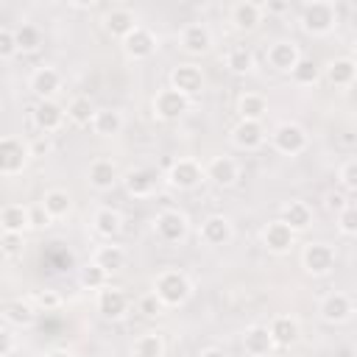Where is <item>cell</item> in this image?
I'll use <instances>...</instances> for the list:
<instances>
[{
	"instance_id": "obj_54",
	"label": "cell",
	"mask_w": 357,
	"mask_h": 357,
	"mask_svg": "<svg viewBox=\"0 0 357 357\" xmlns=\"http://www.w3.org/2000/svg\"><path fill=\"white\" fill-rule=\"evenodd\" d=\"M45 357H75L73 351H67V349H50Z\"/></svg>"
},
{
	"instance_id": "obj_15",
	"label": "cell",
	"mask_w": 357,
	"mask_h": 357,
	"mask_svg": "<svg viewBox=\"0 0 357 357\" xmlns=\"http://www.w3.org/2000/svg\"><path fill=\"white\" fill-rule=\"evenodd\" d=\"M259 240H262V248H265L268 254H273V257H284V254H290V251L296 248L298 234H296L287 223H282V220L276 218V220H268V223L262 226Z\"/></svg>"
},
{
	"instance_id": "obj_3",
	"label": "cell",
	"mask_w": 357,
	"mask_h": 357,
	"mask_svg": "<svg viewBox=\"0 0 357 357\" xmlns=\"http://www.w3.org/2000/svg\"><path fill=\"white\" fill-rule=\"evenodd\" d=\"M151 229H153V237L162 243V245H181L187 237H190V215L184 209H176V206H165L153 215L151 220Z\"/></svg>"
},
{
	"instance_id": "obj_40",
	"label": "cell",
	"mask_w": 357,
	"mask_h": 357,
	"mask_svg": "<svg viewBox=\"0 0 357 357\" xmlns=\"http://www.w3.org/2000/svg\"><path fill=\"white\" fill-rule=\"evenodd\" d=\"M287 75H290V81H293L296 86H301V89H310V86H315V84L321 81V67L315 64V59H310V56H301V59L296 61V67H293Z\"/></svg>"
},
{
	"instance_id": "obj_39",
	"label": "cell",
	"mask_w": 357,
	"mask_h": 357,
	"mask_svg": "<svg viewBox=\"0 0 357 357\" xmlns=\"http://www.w3.org/2000/svg\"><path fill=\"white\" fill-rule=\"evenodd\" d=\"M95 109H98V106L92 103V98H89V95H75V98H70V100H67V106H64L67 120H70L73 126H78V128H84V126H89V123H92Z\"/></svg>"
},
{
	"instance_id": "obj_31",
	"label": "cell",
	"mask_w": 357,
	"mask_h": 357,
	"mask_svg": "<svg viewBox=\"0 0 357 357\" xmlns=\"http://www.w3.org/2000/svg\"><path fill=\"white\" fill-rule=\"evenodd\" d=\"M39 206L50 215V220H64V218H70V215H73L75 201H73V195H70L64 187H50V190H45V192H42Z\"/></svg>"
},
{
	"instance_id": "obj_7",
	"label": "cell",
	"mask_w": 357,
	"mask_h": 357,
	"mask_svg": "<svg viewBox=\"0 0 357 357\" xmlns=\"http://www.w3.org/2000/svg\"><path fill=\"white\" fill-rule=\"evenodd\" d=\"M95 310L103 321H123L134 310V298L123 287L109 282L106 287L95 290Z\"/></svg>"
},
{
	"instance_id": "obj_25",
	"label": "cell",
	"mask_w": 357,
	"mask_h": 357,
	"mask_svg": "<svg viewBox=\"0 0 357 357\" xmlns=\"http://www.w3.org/2000/svg\"><path fill=\"white\" fill-rule=\"evenodd\" d=\"M137 25H139V17H137V11L128 8V6H112V8H106L103 17H100V28H103L112 39H126Z\"/></svg>"
},
{
	"instance_id": "obj_44",
	"label": "cell",
	"mask_w": 357,
	"mask_h": 357,
	"mask_svg": "<svg viewBox=\"0 0 357 357\" xmlns=\"http://www.w3.org/2000/svg\"><path fill=\"white\" fill-rule=\"evenodd\" d=\"M134 310H137L142 318H151V321L165 315V304L156 298L153 290H145L142 296H137V298H134Z\"/></svg>"
},
{
	"instance_id": "obj_28",
	"label": "cell",
	"mask_w": 357,
	"mask_h": 357,
	"mask_svg": "<svg viewBox=\"0 0 357 357\" xmlns=\"http://www.w3.org/2000/svg\"><path fill=\"white\" fill-rule=\"evenodd\" d=\"M89 128H92L98 137H103V139H114V137H120L123 128H126V114H123L120 109H114V106H100V109H95Z\"/></svg>"
},
{
	"instance_id": "obj_20",
	"label": "cell",
	"mask_w": 357,
	"mask_h": 357,
	"mask_svg": "<svg viewBox=\"0 0 357 357\" xmlns=\"http://www.w3.org/2000/svg\"><path fill=\"white\" fill-rule=\"evenodd\" d=\"M120 47H123L126 59H131V61H145V59H151V56L159 50V36H156L151 28L137 25L126 39H120Z\"/></svg>"
},
{
	"instance_id": "obj_16",
	"label": "cell",
	"mask_w": 357,
	"mask_h": 357,
	"mask_svg": "<svg viewBox=\"0 0 357 357\" xmlns=\"http://www.w3.org/2000/svg\"><path fill=\"white\" fill-rule=\"evenodd\" d=\"M28 162H31L28 142H22L20 137H0V176L11 178L25 173Z\"/></svg>"
},
{
	"instance_id": "obj_18",
	"label": "cell",
	"mask_w": 357,
	"mask_h": 357,
	"mask_svg": "<svg viewBox=\"0 0 357 357\" xmlns=\"http://www.w3.org/2000/svg\"><path fill=\"white\" fill-rule=\"evenodd\" d=\"M31 120H33V126H36L39 134L50 137V134H56V131L64 128L67 112H64V106H61L56 98H50V100H36L33 109H31Z\"/></svg>"
},
{
	"instance_id": "obj_46",
	"label": "cell",
	"mask_w": 357,
	"mask_h": 357,
	"mask_svg": "<svg viewBox=\"0 0 357 357\" xmlns=\"http://www.w3.org/2000/svg\"><path fill=\"white\" fill-rule=\"evenodd\" d=\"M22 251H25V234H6V231H0V257L14 259V257H22Z\"/></svg>"
},
{
	"instance_id": "obj_30",
	"label": "cell",
	"mask_w": 357,
	"mask_h": 357,
	"mask_svg": "<svg viewBox=\"0 0 357 357\" xmlns=\"http://www.w3.org/2000/svg\"><path fill=\"white\" fill-rule=\"evenodd\" d=\"M240 346L248 357H268L273 354V340L268 335V326L265 324H251L243 329V337H240Z\"/></svg>"
},
{
	"instance_id": "obj_53",
	"label": "cell",
	"mask_w": 357,
	"mask_h": 357,
	"mask_svg": "<svg viewBox=\"0 0 357 357\" xmlns=\"http://www.w3.org/2000/svg\"><path fill=\"white\" fill-rule=\"evenodd\" d=\"M198 357H229L220 346H206V349H201V354Z\"/></svg>"
},
{
	"instance_id": "obj_4",
	"label": "cell",
	"mask_w": 357,
	"mask_h": 357,
	"mask_svg": "<svg viewBox=\"0 0 357 357\" xmlns=\"http://www.w3.org/2000/svg\"><path fill=\"white\" fill-rule=\"evenodd\" d=\"M298 262H301V271L307 276L324 279L337 268V248L332 243H326V240H310V243L301 245Z\"/></svg>"
},
{
	"instance_id": "obj_10",
	"label": "cell",
	"mask_w": 357,
	"mask_h": 357,
	"mask_svg": "<svg viewBox=\"0 0 357 357\" xmlns=\"http://www.w3.org/2000/svg\"><path fill=\"white\" fill-rule=\"evenodd\" d=\"M167 81H170V84H167L170 89L181 92V95L190 98V100H195V98L204 92V86H206V75H204V70H201L195 61H178V64L170 70Z\"/></svg>"
},
{
	"instance_id": "obj_35",
	"label": "cell",
	"mask_w": 357,
	"mask_h": 357,
	"mask_svg": "<svg viewBox=\"0 0 357 357\" xmlns=\"http://www.w3.org/2000/svg\"><path fill=\"white\" fill-rule=\"evenodd\" d=\"M165 354H167V343L159 329H145L131 343V357H165Z\"/></svg>"
},
{
	"instance_id": "obj_45",
	"label": "cell",
	"mask_w": 357,
	"mask_h": 357,
	"mask_svg": "<svg viewBox=\"0 0 357 357\" xmlns=\"http://www.w3.org/2000/svg\"><path fill=\"white\" fill-rule=\"evenodd\" d=\"M335 229L340 237H354L357 234V206L346 204L340 212H335Z\"/></svg>"
},
{
	"instance_id": "obj_6",
	"label": "cell",
	"mask_w": 357,
	"mask_h": 357,
	"mask_svg": "<svg viewBox=\"0 0 357 357\" xmlns=\"http://www.w3.org/2000/svg\"><path fill=\"white\" fill-rule=\"evenodd\" d=\"M162 181L170 187V190H178V192H192L198 190L206 176H204V165L195 159V156H178L167 165V170L162 173Z\"/></svg>"
},
{
	"instance_id": "obj_37",
	"label": "cell",
	"mask_w": 357,
	"mask_h": 357,
	"mask_svg": "<svg viewBox=\"0 0 357 357\" xmlns=\"http://www.w3.org/2000/svg\"><path fill=\"white\" fill-rule=\"evenodd\" d=\"M14 39H17V50H20L22 56H28V53H36V50L45 45V31H42L36 22L22 20V22L14 28Z\"/></svg>"
},
{
	"instance_id": "obj_19",
	"label": "cell",
	"mask_w": 357,
	"mask_h": 357,
	"mask_svg": "<svg viewBox=\"0 0 357 357\" xmlns=\"http://www.w3.org/2000/svg\"><path fill=\"white\" fill-rule=\"evenodd\" d=\"M265 326L273 340V349H293L301 340V321L293 312H276Z\"/></svg>"
},
{
	"instance_id": "obj_23",
	"label": "cell",
	"mask_w": 357,
	"mask_h": 357,
	"mask_svg": "<svg viewBox=\"0 0 357 357\" xmlns=\"http://www.w3.org/2000/svg\"><path fill=\"white\" fill-rule=\"evenodd\" d=\"M229 142L237 151H259L268 142V128L265 123H254V120H237L229 128Z\"/></svg>"
},
{
	"instance_id": "obj_5",
	"label": "cell",
	"mask_w": 357,
	"mask_h": 357,
	"mask_svg": "<svg viewBox=\"0 0 357 357\" xmlns=\"http://www.w3.org/2000/svg\"><path fill=\"white\" fill-rule=\"evenodd\" d=\"M268 139H271V148L282 156H301L307 148H310V134L301 123L296 120H279L271 131H268Z\"/></svg>"
},
{
	"instance_id": "obj_22",
	"label": "cell",
	"mask_w": 357,
	"mask_h": 357,
	"mask_svg": "<svg viewBox=\"0 0 357 357\" xmlns=\"http://www.w3.org/2000/svg\"><path fill=\"white\" fill-rule=\"evenodd\" d=\"M301 59V47L296 39H273L268 47H265V64L273 70V73H290L296 67V61Z\"/></svg>"
},
{
	"instance_id": "obj_24",
	"label": "cell",
	"mask_w": 357,
	"mask_h": 357,
	"mask_svg": "<svg viewBox=\"0 0 357 357\" xmlns=\"http://www.w3.org/2000/svg\"><path fill=\"white\" fill-rule=\"evenodd\" d=\"M0 318L8 329H31L39 318V310L31 304L28 296H17V298H8L0 307Z\"/></svg>"
},
{
	"instance_id": "obj_36",
	"label": "cell",
	"mask_w": 357,
	"mask_h": 357,
	"mask_svg": "<svg viewBox=\"0 0 357 357\" xmlns=\"http://www.w3.org/2000/svg\"><path fill=\"white\" fill-rule=\"evenodd\" d=\"M237 114H240V120L262 123L268 117V98L262 92H240L237 95Z\"/></svg>"
},
{
	"instance_id": "obj_27",
	"label": "cell",
	"mask_w": 357,
	"mask_h": 357,
	"mask_svg": "<svg viewBox=\"0 0 357 357\" xmlns=\"http://www.w3.org/2000/svg\"><path fill=\"white\" fill-rule=\"evenodd\" d=\"M279 220L287 223L296 234H301V231H307V229L315 223V209H312L307 201H301V198H290V201L282 204Z\"/></svg>"
},
{
	"instance_id": "obj_21",
	"label": "cell",
	"mask_w": 357,
	"mask_h": 357,
	"mask_svg": "<svg viewBox=\"0 0 357 357\" xmlns=\"http://www.w3.org/2000/svg\"><path fill=\"white\" fill-rule=\"evenodd\" d=\"M240 162L234 159V156H229V153H218V156H212L206 165H204V176H206V181H212L215 187H220V190H229V187H234L237 181H240Z\"/></svg>"
},
{
	"instance_id": "obj_14",
	"label": "cell",
	"mask_w": 357,
	"mask_h": 357,
	"mask_svg": "<svg viewBox=\"0 0 357 357\" xmlns=\"http://www.w3.org/2000/svg\"><path fill=\"white\" fill-rule=\"evenodd\" d=\"M84 176H86V184H89V190H95V192H109V190H114L117 184H120V165L112 159V156H95L89 165H86V170H84Z\"/></svg>"
},
{
	"instance_id": "obj_42",
	"label": "cell",
	"mask_w": 357,
	"mask_h": 357,
	"mask_svg": "<svg viewBox=\"0 0 357 357\" xmlns=\"http://www.w3.org/2000/svg\"><path fill=\"white\" fill-rule=\"evenodd\" d=\"M337 187H340V192L346 198H351L357 192V159L354 156L340 162V167H337Z\"/></svg>"
},
{
	"instance_id": "obj_52",
	"label": "cell",
	"mask_w": 357,
	"mask_h": 357,
	"mask_svg": "<svg viewBox=\"0 0 357 357\" xmlns=\"http://www.w3.org/2000/svg\"><path fill=\"white\" fill-rule=\"evenodd\" d=\"M346 204H351V201H349L343 192H329V195H326V209H329V212H340Z\"/></svg>"
},
{
	"instance_id": "obj_41",
	"label": "cell",
	"mask_w": 357,
	"mask_h": 357,
	"mask_svg": "<svg viewBox=\"0 0 357 357\" xmlns=\"http://www.w3.org/2000/svg\"><path fill=\"white\" fill-rule=\"evenodd\" d=\"M109 273L100 268V265H95L92 259L86 262V265H81V271H78V284L84 287V290H100V287H106L109 284Z\"/></svg>"
},
{
	"instance_id": "obj_50",
	"label": "cell",
	"mask_w": 357,
	"mask_h": 357,
	"mask_svg": "<svg viewBox=\"0 0 357 357\" xmlns=\"http://www.w3.org/2000/svg\"><path fill=\"white\" fill-rule=\"evenodd\" d=\"M14 349H17V340H14L11 329L8 326H0V357H8Z\"/></svg>"
},
{
	"instance_id": "obj_11",
	"label": "cell",
	"mask_w": 357,
	"mask_h": 357,
	"mask_svg": "<svg viewBox=\"0 0 357 357\" xmlns=\"http://www.w3.org/2000/svg\"><path fill=\"white\" fill-rule=\"evenodd\" d=\"M318 318L329 326H340L349 324L354 318V298L343 290H329L321 301H318Z\"/></svg>"
},
{
	"instance_id": "obj_47",
	"label": "cell",
	"mask_w": 357,
	"mask_h": 357,
	"mask_svg": "<svg viewBox=\"0 0 357 357\" xmlns=\"http://www.w3.org/2000/svg\"><path fill=\"white\" fill-rule=\"evenodd\" d=\"M14 56H20L17 39H14V28L0 25V61H8V59H14Z\"/></svg>"
},
{
	"instance_id": "obj_32",
	"label": "cell",
	"mask_w": 357,
	"mask_h": 357,
	"mask_svg": "<svg viewBox=\"0 0 357 357\" xmlns=\"http://www.w3.org/2000/svg\"><path fill=\"white\" fill-rule=\"evenodd\" d=\"M92 262L100 265V268L112 276V273H117V271L126 268V262H128V251H126L123 245H117L114 240H106L103 245H98V248L92 251Z\"/></svg>"
},
{
	"instance_id": "obj_2",
	"label": "cell",
	"mask_w": 357,
	"mask_h": 357,
	"mask_svg": "<svg viewBox=\"0 0 357 357\" xmlns=\"http://www.w3.org/2000/svg\"><path fill=\"white\" fill-rule=\"evenodd\" d=\"M151 290H153L156 298L165 304V310H170V307H184V304L192 298L195 284H192V279H190L181 268H162V271L153 276Z\"/></svg>"
},
{
	"instance_id": "obj_49",
	"label": "cell",
	"mask_w": 357,
	"mask_h": 357,
	"mask_svg": "<svg viewBox=\"0 0 357 357\" xmlns=\"http://www.w3.org/2000/svg\"><path fill=\"white\" fill-rule=\"evenodd\" d=\"M53 220H50V215L36 204V206H31V229H47Z\"/></svg>"
},
{
	"instance_id": "obj_48",
	"label": "cell",
	"mask_w": 357,
	"mask_h": 357,
	"mask_svg": "<svg viewBox=\"0 0 357 357\" xmlns=\"http://www.w3.org/2000/svg\"><path fill=\"white\" fill-rule=\"evenodd\" d=\"M50 151H53V142H50L45 134H39L36 139L28 142V153H31V159H45V156H50Z\"/></svg>"
},
{
	"instance_id": "obj_9",
	"label": "cell",
	"mask_w": 357,
	"mask_h": 357,
	"mask_svg": "<svg viewBox=\"0 0 357 357\" xmlns=\"http://www.w3.org/2000/svg\"><path fill=\"white\" fill-rule=\"evenodd\" d=\"M120 184L126 187V192L131 198H151L159 192V187L165 184L162 181V173L151 165H137V167H128L123 176H120Z\"/></svg>"
},
{
	"instance_id": "obj_12",
	"label": "cell",
	"mask_w": 357,
	"mask_h": 357,
	"mask_svg": "<svg viewBox=\"0 0 357 357\" xmlns=\"http://www.w3.org/2000/svg\"><path fill=\"white\" fill-rule=\"evenodd\" d=\"M198 240L206 245V248H223L234 240V223L229 215L223 212H212L201 220L198 226Z\"/></svg>"
},
{
	"instance_id": "obj_34",
	"label": "cell",
	"mask_w": 357,
	"mask_h": 357,
	"mask_svg": "<svg viewBox=\"0 0 357 357\" xmlns=\"http://www.w3.org/2000/svg\"><path fill=\"white\" fill-rule=\"evenodd\" d=\"M92 231L103 240H114L123 231V215L114 206H98L92 212Z\"/></svg>"
},
{
	"instance_id": "obj_29",
	"label": "cell",
	"mask_w": 357,
	"mask_h": 357,
	"mask_svg": "<svg viewBox=\"0 0 357 357\" xmlns=\"http://www.w3.org/2000/svg\"><path fill=\"white\" fill-rule=\"evenodd\" d=\"M321 78H326L335 89H351L357 81V64L351 56H337L324 67Z\"/></svg>"
},
{
	"instance_id": "obj_8",
	"label": "cell",
	"mask_w": 357,
	"mask_h": 357,
	"mask_svg": "<svg viewBox=\"0 0 357 357\" xmlns=\"http://www.w3.org/2000/svg\"><path fill=\"white\" fill-rule=\"evenodd\" d=\"M190 109H192V100L184 98L181 92L170 89V86L156 89L153 98H151V114H153L159 123H176V120H181Z\"/></svg>"
},
{
	"instance_id": "obj_38",
	"label": "cell",
	"mask_w": 357,
	"mask_h": 357,
	"mask_svg": "<svg viewBox=\"0 0 357 357\" xmlns=\"http://www.w3.org/2000/svg\"><path fill=\"white\" fill-rule=\"evenodd\" d=\"M226 70L234 73V75H251L257 70V56L248 45H234L226 50Z\"/></svg>"
},
{
	"instance_id": "obj_43",
	"label": "cell",
	"mask_w": 357,
	"mask_h": 357,
	"mask_svg": "<svg viewBox=\"0 0 357 357\" xmlns=\"http://www.w3.org/2000/svg\"><path fill=\"white\" fill-rule=\"evenodd\" d=\"M28 298H31V304H33L39 312H53V310H59V307L64 304L61 293L53 290V287H39V290L28 293Z\"/></svg>"
},
{
	"instance_id": "obj_1",
	"label": "cell",
	"mask_w": 357,
	"mask_h": 357,
	"mask_svg": "<svg viewBox=\"0 0 357 357\" xmlns=\"http://www.w3.org/2000/svg\"><path fill=\"white\" fill-rule=\"evenodd\" d=\"M340 25V11L337 3L332 0H307L298 8V28L312 36V39H324L329 33H335V28Z\"/></svg>"
},
{
	"instance_id": "obj_51",
	"label": "cell",
	"mask_w": 357,
	"mask_h": 357,
	"mask_svg": "<svg viewBox=\"0 0 357 357\" xmlns=\"http://www.w3.org/2000/svg\"><path fill=\"white\" fill-rule=\"evenodd\" d=\"M259 6H262V14H287L290 11L287 0H268V3H259Z\"/></svg>"
},
{
	"instance_id": "obj_33",
	"label": "cell",
	"mask_w": 357,
	"mask_h": 357,
	"mask_svg": "<svg viewBox=\"0 0 357 357\" xmlns=\"http://www.w3.org/2000/svg\"><path fill=\"white\" fill-rule=\"evenodd\" d=\"M31 229V206L25 204H6L0 206V231L6 234H25Z\"/></svg>"
},
{
	"instance_id": "obj_13",
	"label": "cell",
	"mask_w": 357,
	"mask_h": 357,
	"mask_svg": "<svg viewBox=\"0 0 357 357\" xmlns=\"http://www.w3.org/2000/svg\"><path fill=\"white\" fill-rule=\"evenodd\" d=\"M61 86H64V75H61V70L56 64H39L28 75V89H31V95L36 100L56 98L61 92Z\"/></svg>"
},
{
	"instance_id": "obj_55",
	"label": "cell",
	"mask_w": 357,
	"mask_h": 357,
	"mask_svg": "<svg viewBox=\"0 0 357 357\" xmlns=\"http://www.w3.org/2000/svg\"><path fill=\"white\" fill-rule=\"evenodd\" d=\"M268 357H273V354H268Z\"/></svg>"
},
{
	"instance_id": "obj_17",
	"label": "cell",
	"mask_w": 357,
	"mask_h": 357,
	"mask_svg": "<svg viewBox=\"0 0 357 357\" xmlns=\"http://www.w3.org/2000/svg\"><path fill=\"white\" fill-rule=\"evenodd\" d=\"M178 47L187 56L201 59V56H206L215 47V33H212V28L206 22H187L178 31Z\"/></svg>"
},
{
	"instance_id": "obj_26",
	"label": "cell",
	"mask_w": 357,
	"mask_h": 357,
	"mask_svg": "<svg viewBox=\"0 0 357 357\" xmlns=\"http://www.w3.org/2000/svg\"><path fill=\"white\" fill-rule=\"evenodd\" d=\"M262 6L257 3V0H237V3H231L229 6V22H231V28L234 31H240V33H251V31H257L259 25H262Z\"/></svg>"
}]
</instances>
